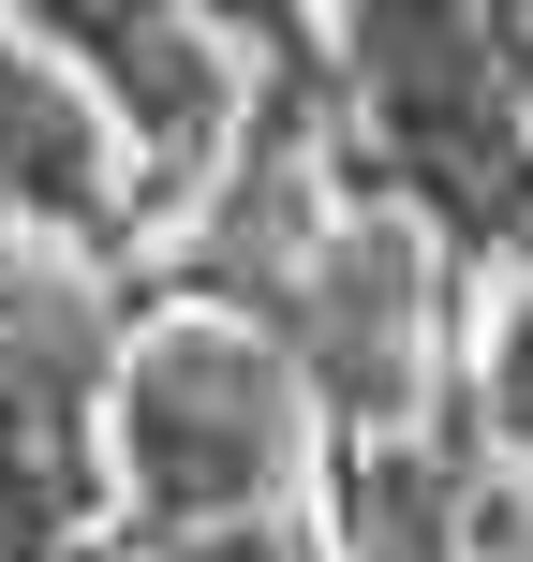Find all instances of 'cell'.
Listing matches in <instances>:
<instances>
[{"mask_svg": "<svg viewBox=\"0 0 533 562\" xmlns=\"http://www.w3.org/2000/svg\"><path fill=\"white\" fill-rule=\"evenodd\" d=\"M504 429H519V445H533V311H519V326H504Z\"/></svg>", "mask_w": 533, "mask_h": 562, "instance_id": "277c9868", "label": "cell"}, {"mask_svg": "<svg viewBox=\"0 0 533 562\" xmlns=\"http://www.w3.org/2000/svg\"><path fill=\"white\" fill-rule=\"evenodd\" d=\"M475 15H489V45H504V75L533 89V0H475Z\"/></svg>", "mask_w": 533, "mask_h": 562, "instance_id": "5b68a950", "label": "cell"}, {"mask_svg": "<svg viewBox=\"0 0 533 562\" xmlns=\"http://www.w3.org/2000/svg\"><path fill=\"white\" fill-rule=\"evenodd\" d=\"M119 445H134V488L164 518H253L297 459V385L237 326H164L119 385Z\"/></svg>", "mask_w": 533, "mask_h": 562, "instance_id": "7a4b0ae2", "label": "cell"}, {"mask_svg": "<svg viewBox=\"0 0 533 562\" xmlns=\"http://www.w3.org/2000/svg\"><path fill=\"white\" fill-rule=\"evenodd\" d=\"M356 30V104L386 134L400 193L445 237H533V89L504 75L475 0H341Z\"/></svg>", "mask_w": 533, "mask_h": 562, "instance_id": "6da1fadb", "label": "cell"}, {"mask_svg": "<svg viewBox=\"0 0 533 562\" xmlns=\"http://www.w3.org/2000/svg\"><path fill=\"white\" fill-rule=\"evenodd\" d=\"M0 207L15 223H104V119L30 45H0Z\"/></svg>", "mask_w": 533, "mask_h": 562, "instance_id": "3957f363", "label": "cell"}]
</instances>
